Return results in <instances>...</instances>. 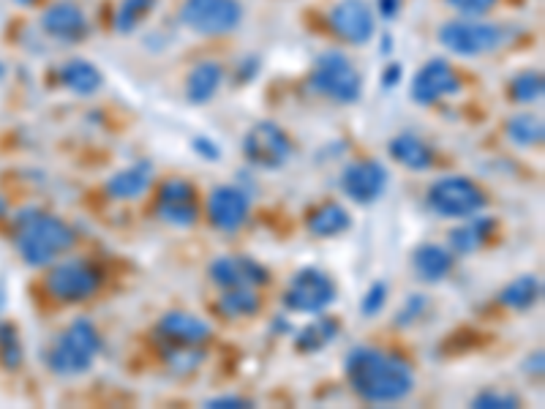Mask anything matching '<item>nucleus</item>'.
Segmentation results:
<instances>
[{
	"mask_svg": "<svg viewBox=\"0 0 545 409\" xmlns=\"http://www.w3.org/2000/svg\"><path fill=\"white\" fill-rule=\"evenodd\" d=\"M344 371L352 390L366 404H398L415 390V371L407 360L379 347L349 350Z\"/></svg>",
	"mask_w": 545,
	"mask_h": 409,
	"instance_id": "obj_1",
	"label": "nucleus"
},
{
	"mask_svg": "<svg viewBox=\"0 0 545 409\" xmlns=\"http://www.w3.org/2000/svg\"><path fill=\"white\" fill-rule=\"evenodd\" d=\"M77 232L69 224L44 210H25L17 216V232H14V246L20 257L30 268H47L58 260L60 254L74 246Z\"/></svg>",
	"mask_w": 545,
	"mask_h": 409,
	"instance_id": "obj_2",
	"label": "nucleus"
},
{
	"mask_svg": "<svg viewBox=\"0 0 545 409\" xmlns=\"http://www.w3.org/2000/svg\"><path fill=\"white\" fill-rule=\"evenodd\" d=\"M104 347L101 333L96 325L85 317L74 320L69 328L63 330L58 341L50 347L47 355V366L55 371L58 377H82L93 369V360Z\"/></svg>",
	"mask_w": 545,
	"mask_h": 409,
	"instance_id": "obj_3",
	"label": "nucleus"
},
{
	"mask_svg": "<svg viewBox=\"0 0 545 409\" xmlns=\"http://www.w3.org/2000/svg\"><path fill=\"white\" fill-rule=\"evenodd\" d=\"M308 85L314 93L336 101V104H355L363 96V74L344 52L338 50H327L319 55Z\"/></svg>",
	"mask_w": 545,
	"mask_h": 409,
	"instance_id": "obj_4",
	"label": "nucleus"
},
{
	"mask_svg": "<svg viewBox=\"0 0 545 409\" xmlns=\"http://www.w3.org/2000/svg\"><path fill=\"white\" fill-rule=\"evenodd\" d=\"M426 202L436 216L464 221L488 208V194L466 175H445L431 183Z\"/></svg>",
	"mask_w": 545,
	"mask_h": 409,
	"instance_id": "obj_5",
	"label": "nucleus"
},
{
	"mask_svg": "<svg viewBox=\"0 0 545 409\" xmlns=\"http://www.w3.org/2000/svg\"><path fill=\"white\" fill-rule=\"evenodd\" d=\"M505 39V30L499 25L469 20V17L439 25V44L450 55H461V58H480V55L496 52L505 44Z\"/></svg>",
	"mask_w": 545,
	"mask_h": 409,
	"instance_id": "obj_6",
	"label": "nucleus"
},
{
	"mask_svg": "<svg viewBox=\"0 0 545 409\" xmlns=\"http://www.w3.org/2000/svg\"><path fill=\"white\" fill-rule=\"evenodd\" d=\"M180 22L197 36H227L240 28L243 6L240 0H183Z\"/></svg>",
	"mask_w": 545,
	"mask_h": 409,
	"instance_id": "obj_7",
	"label": "nucleus"
},
{
	"mask_svg": "<svg viewBox=\"0 0 545 409\" xmlns=\"http://www.w3.org/2000/svg\"><path fill=\"white\" fill-rule=\"evenodd\" d=\"M295 153V142L273 120H259L243 134V156L257 170H281Z\"/></svg>",
	"mask_w": 545,
	"mask_h": 409,
	"instance_id": "obj_8",
	"label": "nucleus"
},
{
	"mask_svg": "<svg viewBox=\"0 0 545 409\" xmlns=\"http://www.w3.org/2000/svg\"><path fill=\"white\" fill-rule=\"evenodd\" d=\"M338 298L336 281L330 279V273L319 268H300L284 292V306L292 314H311L317 317L327 306H333Z\"/></svg>",
	"mask_w": 545,
	"mask_h": 409,
	"instance_id": "obj_9",
	"label": "nucleus"
},
{
	"mask_svg": "<svg viewBox=\"0 0 545 409\" xmlns=\"http://www.w3.org/2000/svg\"><path fill=\"white\" fill-rule=\"evenodd\" d=\"M104 284V270L88 260L60 262L47 276V292L60 303H82L93 298Z\"/></svg>",
	"mask_w": 545,
	"mask_h": 409,
	"instance_id": "obj_10",
	"label": "nucleus"
},
{
	"mask_svg": "<svg viewBox=\"0 0 545 409\" xmlns=\"http://www.w3.org/2000/svg\"><path fill=\"white\" fill-rule=\"evenodd\" d=\"M461 88H464V82L458 77V71L445 58H434L417 69L412 85H409V96L420 107H431L439 99L458 96Z\"/></svg>",
	"mask_w": 545,
	"mask_h": 409,
	"instance_id": "obj_11",
	"label": "nucleus"
},
{
	"mask_svg": "<svg viewBox=\"0 0 545 409\" xmlns=\"http://www.w3.org/2000/svg\"><path fill=\"white\" fill-rule=\"evenodd\" d=\"M327 22L338 39L363 47L374 39L377 33V17L366 0H338L336 6L327 14Z\"/></svg>",
	"mask_w": 545,
	"mask_h": 409,
	"instance_id": "obj_12",
	"label": "nucleus"
},
{
	"mask_svg": "<svg viewBox=\"0 0 545 409\" xmlns=\"http://www.w3.org/2000/svg\"><path fill=\"white\" fill-rule=\"evenodd\" d=\"M156 210H159V219L172 224V227H194L199 221L197 189L183 178L164 180Z\"/></svg>",
	"mask_w": 545,
	"mask_h": 409,
	"instance_id": "obj_13",
	"label": "nucleus"
},
{
	"mask_svg": "<svg viewBox=\"0 0 545 409\" xmlns=\"http://www.w3.org/2000/svg\"><path fill=\"white\" fill-rule=\"evenodd\" d=\"M387 167L379 161H352L341 172V191L347 194L355 205H374L387 189Z\"/></svg>",
	"mask_w": 545,
	"mask_h": 409,
	"instance_id": "obj_14",
	"label": "nucleus"
},
{
	"mask_svg": "<svg viewBox=\"0 0 545 409\" xmlns=\"http://www.w3.org/2000/svg\"><path fill=\"white\" fill-rule=\"evenodd\" d=\"M210 281L221 290H238V287H265L270 281V270L262 262L243 257V254H227L210 262Z\"/></svg>",
	"mask_w": 545,
	"mask_h": 409,
	"instance_id": "obj_15",
	"label": "nucleus"
},
{
	"mask_svg": "<svg viewBox=\"0 0 545 409\" xmlns=\"http://www.w3.org/2000/svg\"><path fill=\"white\" fill-rule=\"evenodd\" d=\"M156 339L169 350H199L210 339V325L189 311H167L156 322Z\"/></svg>",
	"mask_w": 545,
	"mask_h": 409,
	"instance_id": "obj_16",
	"label": "nucleus"
},
{
	"mask_svg": "<svg viewBox=\"0 0 545 409\" xmlns=\"http://www.w3.org/2000/svg\"><path fill=\"white\" fill-rule=\"evenodd\" d=\"M251 213V197L240 186H216L208 194V221L218 232H238Z\"/></svg>",
	"mask_w": 545,
	"mask_h": 409,
	"instance_id": "obj_17",
	"label": "nucleus"
},
{
	"mask_svg": "<svg viewBox=\"0 0 545 409\" xmlns=\"http://www.w3.org/2000/svg\"><path fill=\"white\" fill-rule=\"evenodd\" d=\"M41 30L52 36L55 41H66V44H77L88 36L90 22L85 11L71 3V0H60L52 3L50 9L41 14Z\"/></svg>",
	"mask_w": 545,
	"mask_h": 409,
	"instance_id": "obj_18",
	"label": "nucleus"
},
{
	"mask_svg": "<svg viewBox=\"0 0 545 409\" xmlns=\"http://www.w3.org/2000/svg\"><path fill=\"white\" fill-rule=\"evenodd\" d=\"M150 183H153V164L150 161H137V164H131L126 170L115 172L104 183V194H107L109 200L131 202L139 200L150 189Z\"/></svg>",
	"mask_w": 545,
	"mask_h": 409,
	"instance_id": "obj_19",
	"label": "nucleus"
},
{
	"mask_svg": "<svg viewBox=\"0 0 545 409\" xmlns=\"http://www.w3.org/2000/svg\"><path fill=\"white\" fill-rule=\"evenodd\" d=\"M412 270H415L417 281L439 284L453 270V251L447 249V246H439V243H423L412 254Z\"/></svg>",
	"mask_w": 545,
	"mask_h": 409,
	"instance_id": "obj_20",
	"label": "nucleus"
},
{
	"mask_svg": "<svg viewBox=\"0 0 545 409\" xmlns=\"http://www.w3.org/2000/svg\"><path fill=\"white\" fill-rule=\"evenodd\" d=\"M494 227L496 221L486 219L483 213H477L472 219H464L461 227L450 230V235H447V249L453 251V257H469V254H475L477 249L486 246Z\"/></svg>",
	"mask_w": 545,
	"mask_h": 409,
	"instance_id": "obj_21",
	"label": "nucleus"
},
{
	"mask_svg": "<svg viewBox=\"0 0 545 409\" xmlns=\"http://www.w3.org/2000/svg\"><path fill=\"white\" fill-rule=\"evenodd\" d=\"M390 159L412 172H426L434 167V148L417 134H398L387 145Z\"/></svg>",
	"mask_w": 545,
	"mask_h": 409,
	"instance_id": "obj_22",
	"label": "nucleus"
},
{
	"mask_svg": "<svg viewBox=\"0 0 545 409\" xmlns=\"http://www.w3.org/2000/svg\"><path fill=\"white\" fill-rule=\"evenodd\" d=\"M224 82V66L218 60H199L186 77V99L191 104H208Z\"/></svg>",
	"mask_w": 545,
	"mask_h": 409,
	"instance_id": "obj_23",
	"label": "nucleus"
},
{
	"mask_svg": "<svg viewBox=\"0 0 545 409\" xmlns=\"http://www.w3.org/2000/svg\"><path fill=\"white\" fill-rule=\"evenodd\" d=\"M341 333V322L336 317H327V314H317V320H311L308 325L298 330L295 336V350L303 355H314L330 347L336 336Z\"/></svg>",
	"mask_w": 545,
	"mask_h": 409,
	"instance_id": "obj_24",
	"label": "nucleus"
},
{
	"mask_svg": "<svg viewBox=\"0 0 545 409\" xmlns=\"http://www.w3.org/2000/svg\"><path fill=\"white\" fill-rule=\"evenodd\" d=\"M306 227L314 238H338L352 227V216L344 205L327 202L322 208H314L308 213Z\"/></svg>",
	"mask_w": 545,
	"mask_h": 409,
	"instance_id": "obj_25",
	"label": "nucleus"
},
{
	"mask_svg": "<svg viewBox=\"0 0 545 409\" xmlns=\"http://www.w3.org/2000/svg\"><path fill=\"white\" fill-rule=\"evenodd\" d=\"M60 82H63L71 93H77V96H93V93H99L101 85H104V74H101L90 60L71 58L69 63H63V69H60Z\"/></svg>",
	"mask_w": 545,
	"mask_h": 409,
	"instance_id": "obj_26",
	"label": "nucleus"
},
{
	"mask_svg": "<svg viewBox=\"0 0 545 409\" xmlns=\"http://www.w3.org/2000/svg\"><path fill=\"white\" fill-rule=\"evenodd\" d=\"M540 298H543V281L532 273L518 276L499 292V303L510 311H529Z\"/></svg>",
	"mask_w": 545,
	"mask_h": 409,
	"instance_id": "obj_27",
	"label": "nucleus"
},
{
	"mask_svg": "<svg viewBox=\"0 0 545 409\" xmlns=\"http://www.w3.org/2000/svg\"><path fill=\"white\" fill-rule=\"evenodd\" d=\"M505 134L513 140V145H518V148H537V145H543L545 140V126L537 115L518 112V115H513V118L507 120Z\"/></svg>",
	"mask_w": 545,
	"mask_h": 409,
	"instance_id": "obj_28",
	"label": "nucleus"
},
{
	"mask_svg": "<svg viewBox=\"0 0 545 409\" xmlns=\"http://www.w3.org/2000/svg\"><path fill=\"white\" fill-rule=\"evenodd\" d=\"M262 309V298L257 295L254 287H238V290H224L221 300H218V311L235 320V317H254Z\"/></svg>",
	"mask_w": 545,
	"mask_h": 409,
	"instance_id": "obj_29",
	"label": "nucleus"
},
{
	"mask_svg": "<svg viewBox=\"0 0 545 409\" xmlns=\"http://www.w3.org/2000/svg\"><path fill=\"white\" fill-rule=\"evenodd\" d=\"M153 6H156V0H120L112 25H115L118 33H134L142 25V20L153 11Z\"/></svg>",
	"mask_w": 545,
	"mask_h": 409,
	"instance_id": "obj_30",
	"label": "nucleus"
},
{
	"mask_svg": "<svg viewBox=\"0 0 545 409\" xmlns=\"http://www.w3.org/2000/svg\"><path fill=\"white\" fill-rule=\"evenodd\" d=\"M545 80L540 71H521L510 80V99L516 104H535L543 99Z\"/></svg>",
	"mask_w": 545,
	"mask_h": 409,
	"instance_id": "obj_31",
	"label": "nucleus"
},
{
	"mask_svg": "<svg viewBox=\"0 0 545 409\" xmlns=\"http://www.w3.org/2000/svg\"><path fill=\"white\" fill-rule=\"evenodd\" d=\"M25 360V350L17 328L11 322H0V366L6 371H17Z\"/></svg>",
	"mask_w": 545,
	"mask_h": 409,
	"instance_id": "obj_32",
	"label": "nucleus"
},
{
	"mask_svg": "<svg viewBox=\"0 0 545 409\" xmlns=\"http://www.w3.org/2000/svg\"><path fill=\"white\" fill-rule=\"evenodd\" d=\"M518 396L513 393H499V390H480L475 399H472V407L475 409H518Z\"/></svg>",
	"mask_w": 545,
	"mask_h": 409,
	"instance_id": "obj_33",
	"label": "nucleus"
},
{
	"mask_svg": "<svg viewBox=\"0 0 545 409\" xmlns=\"http://www.w3.org/2000/svg\"><path fill=\"white\" fill-rule=\"evenodd\" d=\"M387 303V284L385 281H374L371 287L366 290V295L360 298V314L363 317H377L382 314Z\"/></svg>",
	"mask_w": 545,
	"mask_h": 409,
	"instance_id": "obj_34",
	"label": "nucleus"
},
{
	"mask_svg": "<svg viewBox=\"0 0 545 409\" xmlns=\"http://www.w3.org/2000/svg\"><path fill=\"white\" fill-rule=\"evenodd\" d=\"M428 309V298L426 295H409L407 303L401 306V311L396 314V325L398 328H409L412 322L420 320Z\"/></svg>",
	"mask_w": 545,
	"mask_h": 409,
	"instance_id": "obj_35",
	"label": "nucleus"
},
{
	"mask_svg": "<svg viewBox=\"0 0 545 409\" xmlns=\"http://www.w3.org/2000/svg\"><path fill=\"white\" fill-rule=\"evenodd\" d=\"M458 14H464L469 20H477V17H483L488 11L494 9L499 0H447Z\"/></svg>",
	"mask_w": 545,
	"mask_h": 409,
	"instance_id": "obj_36",
	"label": "nucleus"
},
{
	"mask_svg": "<svg viewBox=\"0 0 545 409\" xmlns=\"http://www.w3.org/2000/svg\"><path fill=\"white\" fill-rule=\"evenodd\" d=\"M191 150L197 153L199 159L205 161L221 159V148H218L216 140H210V137H194V140H191Z\"/></svg>",
	"mask_w": 545,
	"mask_h": 409,
	"instance_id": "obj_37",
	"label": "nucleus"
},
{
	"mask_svg": "<svg viewBox=\"0 0 545 409\" xmlns=\"http://www.w3.org/2000/svg\"><path fill=\"white\" fill-rule=\"evenodd\" d=\"M208 409H248L254 407V401L243 399V396H216V399L205 401Z\"/></svg>",
	"mask_w": 545,
	"mask_h": 409,
	"instance_id": "obj_38",
	"label": "nucleus"
},
{
	"mask_svg": "<svg viewBox=\"0 0 545 409\" xmlns=\"http://www.w3.org/2000/svg\"><path fill=\"white\" fill-rule=\"evenodd\" d=\"M404 6V0H377V14L382 20H396L398 11Z\"/></svg>",
	"mask_w": 545,
	"mask_h": 409,
	"instance_id": "obj_39",
	"label": "nucleus"
},
{
	"mask_svg": "<svg viewBox=\"0 0 545 409\" xmlns=\"http://www.w3.org/2000/svg\"><path fill=\"white\" fill-rule=\"evenodd\" d=\"M401 80H404V66H401V63H390V66H385V71H382V85H385V88H396Z\"/></svg>",
	"mask_w": 545,
	"mask_h": 409,
	"instance_id": "obj_40",
	"label": "nucleus"
},
{
	"mask_svg": "<svg viewBox=\"0 0 545 409\" xmlns=\"http://www.w3.org/2000/svg\"><path fill=\"white\" fill-rule=\"evenodd\" d=\"M257 69H259V58L257 55H248L243 63H240V71H238V82H248L257 77Z\"/></svg>",
	"mask_w": 545,
	"mask_h": 409,
	"instance_id": "obj_41",
	"label": "nucleus"
},
{
	"mask_svg": "<svg viewBox=\"0 0 545 409\" xmlns=\"http://www.w3.org/2000/svg\"><path fill=\"white\" fill-rule=\"evenodd\" d=\"M543 360H545L543 350H537L535 355H529V360H526V371H529V374H537V377H540V374H543Z\"/></svg>",
	"mask_w": 545,
	"mask_h": 409,
	"instance_id": "obj_42",
	"label": "nucleus"
},
{
	"mask_svg": "<svg viewBox=\"0 0 545 409\" xmlns=\"http://www.w3.org/2000/svg\"><path fill=\"white\" fill-rule=\"evenodd\" d=\"M14 3H20V6H30V3H36V0H14Z\"/></svg>",
	"mask_w": 545,
	"mask_h": 409,
	"instance_id": "obj_43",
	"label": "nucleus"
}]
</instances>
